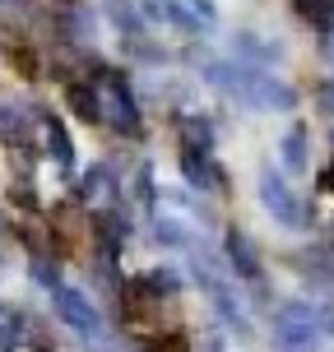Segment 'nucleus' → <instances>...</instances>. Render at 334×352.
<instances>
[{
  "instance_id": "nucleus-5",
  "label": "nucleus",
  "mask_w": 334,
  "mask_h": 352,
  "mask_svg": "<svg viewBox=\"0 0 334 352\" xmlns=\"http://www.w3.org/2000/svg\"><path fill=\"white\" fill-rule=\"evenodd\" d=\"M298 10L311 19V23H330V10H325V0H298Z\"/></svg>"
},
{
  "instance_id": "nucleus-1",
  "label": "nucleus",
  "mask_w": 334,
  "mask_h": 352,
  "mask_svg": "<svg viewBox=\"0 0 334 352\" xmlns=\"http://www.w3.org/2000/svg\"><path fill=\"white\" fill-rule=\"evenodd\" d=\"M158 316V287L149 278H135L130 287H125V320L130 324H144V320Z\"/></svg>"
},
{
  "instance_id": "nucleus-6",
  "label": "nucleus",
  "mask_w": 334,
  "mask_h": 352,
  "mask_svg": "<svg viewBox=\"0 0 334 352\" xmlns=\"http://www.w3.org/2000/svg\"><path fill=\"white\" fill-rule=\"evenodd\" d=\"M149 352H191V343L181 334H163V338H154V348Z\"/></svg>"
},
{
  "instance_id": "nucleus-2",
  "label": "nucleus",
  "mask_w": 334,
  "mask_h": 352,
  "mask_svg": "<svg viewBox=\"0 0 334 352\" xmlns=\"http://www.w3.org/2000/svg\"><path fill=\"white\" fill-rule=\"evenodd\" d=\"M52 223H56V241H61L65 255H74V250L84 246V213L74 209V204H61L52 213Z\"/></svg>"
},
{
  "instance_id": "nucleus-4",
  "label": "nucleus",
  "mask_w": 334,
  "mask_h": 352,
  "mask_svg": "<svg viewBox=\"0 0 334 352\" xmlns=\"http://www.w3.org/2000/svg\"><path fill=\"white\" fill-rule=\"evenodd\" d=\"M70 107L84 111V121H98V107H93V98H88L84 88H70Z\"/></svg>"
},
{
  "instance_id": "nucleus-3",
  "label": "nucleus",
  "mask_w": 334,
  "mask_h": 352,
  "mask_svg": "<svg viewBox=\"0 0 334 352\" xmlns=\"http://www.w3.org/2000/svg\"><path fill=\"white\" fill-rule=\"evenodd\" d=\"M5 52H10V65H14L23 79H33V74H37V56H33V47H28L23 37H10V42H5Z\"/></svg>"
}]
</instances>
